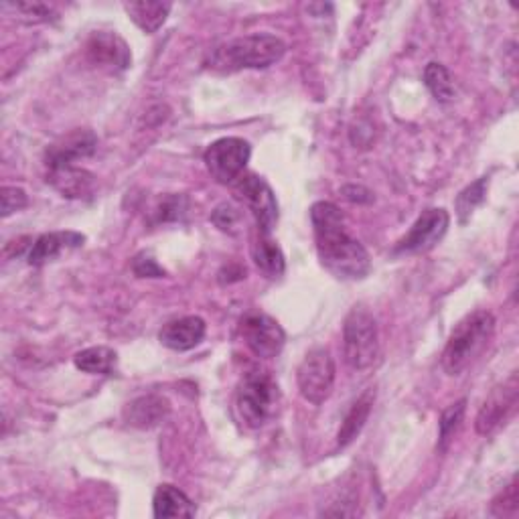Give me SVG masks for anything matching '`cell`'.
Instances as JSON below:
<instances>
[{"label":"cell","mask_w":519,"mask_h":519,"mask_svg":"<svg viewBox=\"0 0 519 519\" xmlns=\"http://www.w3.org/2000/svg\"><path fill=\"white\" fill-rule=\"evenodd\" d=\"M519 509V495H517V483L515 479L493 499L491 513L495 517H515Z\"/></svg>","instance_id":"4316f807"},{"label":"cell","mask_w":519,"mask_h":519,"mask_svg":"<svg viewBox=\"0 0 519 519\" xmlns=\"http://www.w3.org/2000/svg\"><path fill=\"white\" fill-rule=\"evenodd\" d=\"M278 384L262 372L248 374L240 384L236 406L238 414L250 428H262L278 408Z\"/></svg>","instance_id":"5b68a950"},{"label":"cell","mask_w":519,"mask_h":519,"mask_svg":"<svg viewBox=\"0 0 519 519\" xmlns=\"http://www.w3.org/2000/svg\"><path fill=\"white\" fill-rule=\"evenodd\" d=\"M424 86L438 102H451L455 98V84L449 69L432 61L424 69Z\"/></svg>","instance_id":"cb8c5ba5"},{"label":"cell","mask_w":519,"mask_h":519,"mask_svg":"<svg viewBox=\"0 0 519 519\" xmlns=\"http://www.w3.org/2000/svg\"><path fill=\"white\" fill-rule=\"evenodd\" d=\"M207 325L201 317H183L177 321L167 323L161 333H159V341L173 351H189L193 347H197L203 337H205Z\"/></svg>","instance_id":"2e32d148"},{"label":"cell","mask_w":519,"mask_h":519,"mask_svg":"<svg viewBox=\"0 0 519 519\" xmlns=\"http://www.w3.org/2000/svg\"><path fill=\"white\" fill-rule=\"evenodd\" d=\"M451 226V215L440 207H432L422 211V215L414 221L410 232L398 242L396 254H420L432 250L447 234Z\"/></svg>","instance_id":"9c48e42d"},{"label":"cell","mask_w":519,"mask_h":519,"mask_svg":"<svg viewBox=\"0 0 519 519\" xmlns=\"http://www.w3.org/2000/svg\"><path fill=\"white\" fill-rule=\"evenodd\" d=\"M211 221L221 232L236 234L240 221H242V211L232 203H221V205L215 207V211L211 215Z\"/></svg>","instance_id":"83f0119b"},{"label":"cell","mask_w":519,"mask_h":519,"mask_svg":"<svg viewBox=\"0 0 519 519\" xmlns=\"http://www.w3.org/2000/svg\"><path fill=\"white\" fill-rule=\"evenodd\" d=\"M3 13H15L25 23H47L55 17V9L45 3H5Z\"/></svg>","instance_id":"484cf974"},{"label":"cell","mask_w":519,"mask_h":519,"mask_svg":"<svg viewBox=\"0 0 519 519\" xmlns=\"http://www.w3.org/2000/svg\"><path fill=\"white\" fill-rule=\"evenodd\" d=\"M374 402H376V390L374 388H367L355 402L353 406L349 408L347 416L343 418V424L337 432V447L339 449H345L347 444H351L359 432L363 430L369 414H372V408H374Z\"/></svg>","instance_id":"ac0fdd59"},{"label":"cell","mask_w":519,"mask_h":519,"mask_svg":"<svg viewBox=\"0 0 519 519\" xmlns=\"http://www.w3.org/2000/svg\"><path fill=\"white\" fill-rule=\"evenodd\" d=\"M252 258L258 266V270L266 278H280L286 270L284 254H282L280 246L274 240H270V236L260 234V238L256 240V244L252 248Z\"/></svg>","instance_id":"7402d4cb"},{"label":"cell","mask_w":519,"mask_h":519,"mask_svg":"<svg viewBox=\"0 0 519 519\" xmlns=\"http://www.w3.org/2000/svg\"><path fill=\"white\" fill-rule=\"evenodd\" d=\"M86 55L92 65L108 71H124L132 63V53L126 41L110 31L92 33L86 43Z\"/></svg>","instance_id":"8fae6325"},{"label":"cell","mask_w":519,"mask_h":519,"mask_svg":"<svg viewBox=\"0 0 519 519\" xmlns=\"http://www.w3.org/2000/svg\"><path fill=\"white\" fill-rule=\"evenodd\" d=\"M487 189H489V177H481L473 185H469L467 189H463L459 193L455 205H457V215H459L461 224H467L469 217L473 215V211L485 201Z\"/></svg>","instance_id":"d4e9b609"},{"label":"cell","mask_w":519,"mask_h":519,"mask_svg":"<svg viewBox=\"0 0 519 519\" xmlns=\"http://www.w3.org/2000/svg\"><path fill=\"white\" fill-rule=\"evenodd\" d=\"M132 272L138 276V278H165L167 272L159 266V262L148 256V254H138L132 262Z\"/></svg>","instance_id":"4dcf8cb0"},{"label":"cell","mask_w":519,"mask_h":519,"mask_svg":"<svg viewBox=\"0 0 519 519\" xmlns=\"http://www.w3.org/2000/svg\"><path fill=\"white\" fill-rule=\"evenodd\" d=\"M517 404V376L513 374L503 386L495 388L479 408L475 428L481 436L491 434Z\"/></svg>","instance_id":"4fadbf2b"},{"label":"cell","mask_w":519,"mask_h":519,"mask_svg":"<svg viewBox=\"0 0 519 519\" xmlns=\"http://www.w3.org/2000/svg\"><path fill=\"white\" fill-rule=\"evenodd\" d=\"M153 513L155 517H195V503L177 487L161 485L153 497Z\"/></svg>","instance_id":"d6986e66"},{"label":"cell","mask_w":519,"mask_h":519,"mask_svg":"<svg viewBox=\"0 0 519 519\" xmlns=\"http://www.w3.org/2000/svg\"><path fill=\"white\" fill-rule=\"evenodd\" d=\"M189 209V201L183 195H171L159 205V221H177Z\"/></svg>","instance_id":"f546056e"},{"label":"cell","mask_w":519,"mask_h":519,"mask_svg":"<svg viewBox=\"0 0 519 519\" xmlns=\"http://www.w3.org/2000/svg\"><path fill=\"white\" fill-rule=\"evenodd\" d=\"M171 412V404L157 394H146L140 396L136 400H132L130 404H126L124 408V422L132 428H140V430H151L155 426H159L161 422L167 420Z\"/></svg>","instance_id":"5bb4252c"},{"label":"cell","mask_w":519,"mask_h":519,"mask_svg":"<svg viewBox=\"0 0 519 519\" xmlns=\"http://www.w3.org/2000/svg\"><path fill=\"white\" fill-rule=\"evenodd\" d=\"M0 203H3V217H11L13 213L25 209L29 205V197L23 189L19 187H9L5 185L0 189Z\"/></svg>","instance_id":"f1b7e54d"},{"label":"cell","mask_w":519,"mask_h":519,"mask_svg":"<svg viewBox=\"0 0 519 519\" xmlns=\"http://www.w3.org/2000/svg\"><path fill=\"white\" fill-rule=\"evenodd\" d=\"M250 157L252 146L244 138L228 136L211 142L203 155V161L217 183L228 185L242 177Z\"/></svg>","instance_id":"52a82bcc"},{"label":"cell","mask_w":519,"mask_h":519,"mask_svg":"<svg viewBox=\"0 0 519 519\" xmlns=\"http://www.w3.org/2000/svg\"><path fill=\"white\" fill-rule=\"evenodd\" d=\"M238 199L252 211L260 234L270 236L278 224V201L270 185L258 175H244L234 187Z\"/></svg>","instance_id":"ba28073f"},{"label":"cell","mask_w":519,"mask_h":519,"mask_svg":"<svg viewBox=\"0 0 519 519\" xmlns=\"http://www.w3.org/2000/svg\"><path fill=\"white\" fill-rule=\"evenodd\" d=\"M296 382L307 402L315 406L327 402L335 386V361L331 351L325 347L311 349L296 369Z\"/></svg>","instance_id":"8992f818"},{"label":"cell","mask_w":519,"mask_h":519,"mask_svg":"<svg viewBox=\"0 0 519 519\" xmlns=\"http://www.w3.org/2000/svg\"><path fill=\"white\" fill-rule=\"evenodd\" d=\"M124 11L132 23L146 35H155L167 21L171 13L169 3H126Z\"/></svg>","instance_id":"44dd1931"},{"label":"cell","mask_w":519,"mask_h":519,"mask_svg":"<svg viewBox=\"0 0 519 519\" xmlns=\"http://www.w3.org/2000/svg\"><path fill=\"white\" fill-rule=\"evenodd\" d=\"M286 45L280 37L270 33H254L228 41L211 53V67L219 71L266 69L282 59Z\"/></svg>","instance_id":"3957f363"},{"label":"cell","mask_w":519,"mask_h":519,"mask_svg":"<svg viewBox=\"0 0 519 519\" xmlns=\"http://www.w3.org/2000/svg\"><path fill=\"white\" fill-rule=\"evenodd\" d=\"M98 148V136L92 130H73L71 134L59 138L45 153L47 169L76 165V161L92 157Z\"/></svg>","instance_id":"7c38bea8"},{"label":"cell","mask_w":519,"mask_h":519,"mask_svg":"<svg viewBox=\"0 0 519 519\" xmlns=\"http://www.w3.org/2000/svg\"><path fill=\"white\" fill-rule=\"evenodd\" d=\"M495 333V317L489 311H473L461 319L442 351V369L449 376H461L465 369L483 355Z\"/></svg>","instance_id":"7a4b0ae2"},{"label":"cell","mask_w":519,"mask_h":519,"mask_svg":"<svg viewBox=\"0 0 519 519\" xmlns=\"http://www.w3.org/2000/svg\"><path fill=\"white\" fill-rule=\"evenodd\" d=\"M86 242L84 234L78 232H51L43 234L35 240L31 252H29V264L31 266H43L47 262H53L63 252L82 248Z\"/></svg>","instance_id":"e0dca14e"},{"label":"cell","mask_w":519,"mask_h":519,"mask_svg":"<svg viewBox=\"0 0 519 519\" xmlns=\"http://www.w3.org/2000/svg\"><path fill=\"white\" fill-rule=\"evenodd\" d=\"M341 193H343V197H345L347 201H351V203H372V201H374L372 191L361 187V185H345V187L341 189Z\"/></svg>","instance_id":"1f68e13d"},{"label":"cell","mask_w":519,"mask_h":519,"mask_svg":"<svg viewBox=\"0 0 519 519\" xmlns=\"http://www.w3.org/2000/svg\"><path fill=\"white\" fill-rule=\"evenodd\" d=\"M73 363L84 374L90 376H112L118 365V353L106 345L88 347L73 357Z\"/></svg>","instance_id":"ffe728a7"},{"label":"cell","mask_w":519,"mask_h":519,"mask_svg":"<svg viewBox=\"0 0 519 519\" xmlns=\"http://www.w3.org/2000/svg\"><path fill=\"white\" fill-rule=\"evenodd\" d=\"M343 353L349 367L363 372L380 355V331L374 315L363 307H353L343 323Z\"/></svg>","instance_id":"277c9868"},{"label":"cell","mask_w":519,"mask_h":519,"mask_svg":"<svg viewBox=\"0 0 519 519\" xmlns=\"http://www.w3.org/2000/svg\"><path fill=\"white\" fill-rule=\"evenodd\" d=\"M317 254L325 270L341 280H361L372 270L367 250L347 228L341 209L329 201H317L311 207Z\"/></svg>","instance_id":"6da1fadb"},{"label":"cell","mask_w":519,"mask_h":519,"mask_svg":"<svg viewBox=\"0 0 519 519\" xmlns=\"http://www.w3.org/2000/svg\"><path fill=\"white\" fill-rule=\"evenodd\" d=\"M465 412H467V400L465 398L451 404L447 410L442 412L440 422H438V451L440 453H447V449L451 447L455 434L459 432V428L465 420Z\"/></svg>","instance_id":"603a6c76"},{"label":"cell","mask_w":519,"mask_h":519,"mask_svg":"<svg viewBox=\"0 0 519 519\" xmlns=\"http://www.w3.org/2000/svg\"><path fill=\"white\" fill-rule=\"evenodd\" d=\"M47 183H51L67 199H82L92 195L96 177L76 165H63L47 169Z\"/></svg>","instance_id":"9a60e30c"},{"label":"cell","mask_w":519,"mask_h":519,"mask_svg":"<svg viewBox=\"0 0 519 519\" xmlns=\"http://www.w3.org/2000/svg\"><path fill=\"white\" fill-rule=\"evenodd\" d=\"M240 329L246 347L262 359H272L280 355L286 343V333L280 327V323L264 313H250L242 321Z\"/></svg>","instance_id":"30bf717a"}]
</instances>
